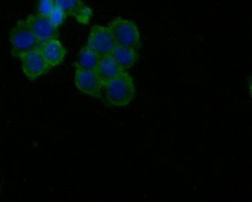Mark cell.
Listing matches in <instances>:
<instances>
[{
  "mask_svg": "<svg viewBox=\"0 0 252 202\" xmlns=\"http://www.w3.org/2000/svg\"><path fill=\"white\" fill-rule=\"evenodd\" d=\"M103 91L108 103L116 107L126 106L135 98L134 81L126 71L105 82L103 85Z\"/></svg>",
  "mask_w": 252,
  "mask_h": 202,
  "instance_id": "6da1fadb",
  "label": "cell"
},
{
  "mask_svg": "<svg viewBox=\"0 0 252 202\" xmlns=\"http://www.w3.org/2000/svg\"><path fill=\"white\" fill-rule=\"evenodd\" d=\"M9 37L11 54L17 58L39 47L27 19L19 21L10 30Z\"/></svg>",
  "mask_w": 252,
  "mask_h": 202,
  "instance_id": "7a4b0ae2",
  "label": "cell"
},
{
  "mask_svg": "<svg viewBox=\"0 0 252 202\" xmlns=\"http://www.w3.org/2000/svg\"><path fill=\"white\" fill-rule=\"evenodd\" d=\"M109 29L117 46L129 47L135 50L140 49V33L134 22L130 20H114Z\"/></svg>",
  "mask_w": 252,
  "mask_h": 202,
  "instance_id": "3957f363",
  "label": "cell"
},
{
  "mask_svg": "<svg viewBox=\"0 0 252 202\" xmlns=\"http://www.w3.org/2000/svg\"><path fill=\"white\" fill-rule=\"evenodd\" d=\"M87 47L96 53L99 57L111 55L116 43L110 29L95 25L91 28Z\"/></svg>",
  "mask_w": 252,
  "mask_h": 202,
  "instance_id": "277c9868",
  "label": "cell"
},
{
  "mask_svg": "<svg viewBox=\"0 0 252 202\" xmlns=\"http://www.w3.org/2000/svg\"><path fill=\"white\" fill-rule=\"evenodd\" d=\"M75 86L82 93L101 97L103 93V83L94 71L76 68L74 74Z\"/></svg>",
  "mask_w": 252,
  "mask_h": 202,
  "instance_id": "5b68a950",
  "label": "cell"
},
{
  "mask_svg": "<svg viewBox=\"0 0 252 202\" xmlns=\"http://www.w3.org/2000/svg\"><path fill=\"white\" fill-rule=\"evenodd\" d=\"M20 59L24 74L32 81L37 80V78L46 74L49 71L38 47L26 53Z\"/></svg>",
  "mask_w": 252,
  "mask_h": 202,
  "instance_id": "8992f818",
  "label": "cell"
},
{
  "mask_svg": "<svg viewBox=\"0 0 252 202\" xmlns=\"http://www.w3.org/2000/svg\"><path fill=\"white\" fill-rule=\"evenodd\" d=\"M27 20L39 45L49 40L58 39V28L51 24L48 16H44L39 14L37 15L32 14Z\"/></svg>",
  "mask_w": 252,
  "mask_h": 202,
  "instance_id": "52a82bcc",
  "label": "cell"
},
{
  "mask_svg": "<svg viewBox=\"0 0 252 202\" xmlns=\"http://www.w3.org/2000/svg\"><path fill=\"white\" fill-rule=\"evenodd\" d=\"M54 3L64 12L66 16L73 17L80 24H89L93 12L82 0H54Z\"/></svg>",
  "mask_w": 252,
  "mask_h": 202,
  "instance_id": "ba28073f",
  "label": "cell"
},
{
  "mask_svg": "<svg viewBox=\"0 0 252 202\" xmlns=\"http://www.w3.org/2000/svg\"><path fill=\"white\" fill-rule=\"evenodd\" d=\"M39 51L49 69L60 65L66 57L65 47L58 39H53L39 45Z\"/></svg>",
  "mask_w": 252,
  "mask_h": 202,
  "instance_id": "9c48e42d",
  "label": "cell"
},
{
  "mask_svg": "<svg viewBox=\"0 0 252 202\" xmlns=\"http://www.w3.org/2000/svg\"><path fill=\"white\" fill-rule=\"evenodd\" d=\"M94 71L96 72L103 85L108 80L114 79L125 71L111 54L99 57L98 62Z\"/></svg>",
  "mask_w": 252,
  "mask_h": 202,
  "instance_id": "30bf717a",
  "label": "cell"
},
{
  "mask_svg": "<svg viewBox=\"0 0 252 202\" xmlns=\"http://www.w3.org/2000/svg\"><path fill=\"white\" fill-rule=\"evenodd\" d=\"M133 48L129 47H121L117 46L114 47L112 51V57L115 58V60L119 62V64L122 66V69L126 71L127 69H130L131 67L135 64V61L138 58V54Z\"/></svg>",
  "mask_w": 252,
  "mask_h": 202,
  "instance_id": "8fae6325",
  "label": "cell"
},
{
  "mask_svg": "<svg viewBox=\"0 0 252 202\" xmlns=\"http://www.w3.org/2000/svg\"><path fill=\"white\" fill-rule=\"evenodd\" d=\"M99 56L96 53L90 49L89 47L85 46L81 48L78 57H77V68L94 71Z\"/></svg>",
  "mask_w": 252,
  "mask_h": 202,
  "instance_id": "7c38bea8",
  "label": "cell"
},
{
  "mask_svg": "<svg viewBox=\"0 0 252 202\" xmlns=\"http://www.w3.org/2000/svg\"><path fill=\"white\" fill-rule=\"evenodd\" d=\"M65 17L66 14H64V12L60 7H58L57 5H55V7L52 10L51 13L48 15V18L50 20L51 24L56 28L60 27L62 24H63Z\"/></svg>",
  "mask_w": 252,
  "mask_h": 202,
  "instance_id": "4fadbf2b",
  "label": "cell"
},
{
  "mask_svg": "<svg viewBox=\"0 0 252 202\" xmlns=\"http://www.w3.org/2000/svg\"><path fill=\"white\" fill-rule=\"evenodd\" d=\"M55 3L54 0H38V5H37V11L38 14L44 15V16H48L52 10L55 7Z\"/></svg>",
  "mask_w": 252,
  "mask_h": 202,
  "instance_id": "5bb4252c",
  "label": "cell"
}]
</instances>
